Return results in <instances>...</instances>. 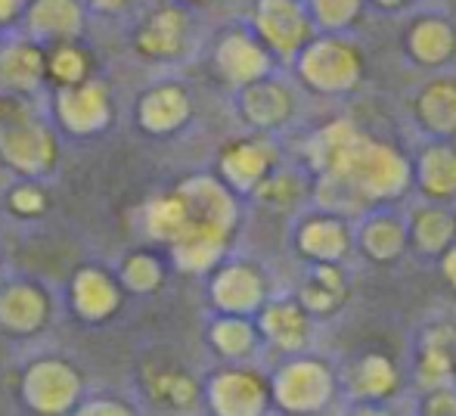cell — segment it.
I'll return each mask as SVG.
<instances>
[{"instance_id":"cell-1","label":"cell","mask_w":456,"mask_h":416,"mask_svg":"<svg viewBox=\"0 0 456 416\" xmlns=\"http://www.w3.org/2000/svg\"><path fill=\"white\" fill-rule=\"evenodd\" d=\"M0 159L25 175H41L56 162L53 127L41 118L35 100L0 94Z\"/></svg>"},{"instance_id":"cell-2","label":"cell","mask_w":456,"mask_h":416,"mask_svg":"<svg viewBox=\"0 0 456 416\" xmlns=\"http://www.w3.org/2000/svg\"><path fill=\"white\" fill-rule=\"evenodd\" d=\"M131 50L146 62H177L186 56L192 41L190 12L181 4H156L134 12Z\"/></svg>"},{"instance_id":"cell-3","label":"cell","mask_w":456,"mask_h":416,"mask_svg":"<svg viewBox=\"0 0 456 416\" xmlns=\"http://www.w3.org/2000/svg\"><path fill=\"white\" fill-rule=\"evenodd\" d=\"M50 106H53V118L69 134H94L102 131L112 118V87L106 78L91 75L78 85L50 87Z\"/></svg>"},{"instance_id":"cell-4","label":"cell","mask_w":456,"mask_h":416,"mask_svg":"<svg viewBox=\"0 0 456 416\" xmlns=\"http://www.w3.org/2000/svg\"><path fill=\"white\" fill-rule=\"evenodd\" d=\"M47 87V47L25 31L0 37V94L35 100Z\"/></svg>"},{"instance_id":"cell-5","label":"cell","mask_w":456,"mask_h":416,"mask_svg":"<svg viewBox=\"0 0 456 416\" xmlns=\"http://www.w3.org/2000/svg\"><path fill=\"white\" fill-rule=\"evenodd\" d=\"M19 31L41 44L85 37L87 6L85 0H25Z\"/></svg>"},{"instance_id":"cell-6","label":"cell","mask_w":456,"mask_h":416,"mask_svg":"<svg viewBox=\"0 0 456 416\" xmlns=\"http://www.w3.org/2000/svg\"><path fill=\"white\" fill-rule=\"evenodd\" d=\"M137 125L150 134H168L190 118V94L177 81H159L146 87L134 106Z\"/></svg>"},{"instance_id":"cell-7","label":"cell","mask_w":456,"mask_h":416,"mask_svg":"<svg viewBox=\"0 0 456 416\" xmlns=\"http://www.w3.org/2000/svg\"><path fill=\"white\" fill-rule=\"evenodd\" d=\"M47 47V87H69L96 75V62L85 37L44 44Z\"/></svg>"},{"instance_id":"cell-8","label":"cell","mask_w":456,"mask_h":416,"mask_svg":"<svg viewBox=\"0 0 456 416\" xmlns=\"http://www.w3.org/2000/svg\"><path fill=\"white\" fill-rule=\"evenodd\" d=\"M255 22L261 37L276 50L298 47V41L305 37V19L292 0H261L255 10Z\"/></svg>"},{"instance_id":"cell-9","label":"cell","mask_w":456,"mask_h":416,"mask_svg":"<svg viewBox=\"0 0 456 416\" xmlns=\"http://www.w3.org/2000/svg\"><path fill=\"white\" fill-rule=\"evenodd\" d=\"M217 69L224 72V78L240 81V85H252L265 75L267 69V53L246 35H227L217 44L215 53Z\"/></svg>"},{"instance_id":"cell-10","label":"cell","mask_w":456,"mask_h":416,"mask_svg":"<svg viewBox=\"0 0 456 416\" xmlns=\"http://www.w3.org/2000/svg\"><path fill=\"white\" fill-rule=\"evenodd\" d=\"M47 314V298L37 286H10L0 296V323L12 330H35L44 323Z\"/></svg>"},{"instance_id":"cell-11","label":"cell","mask_w":456,"mask_h":416,"mask_svg":"<svg viewBox=\"0 0 456 416\" xmlns=\"http://www.w3.org/2000/svg\"><path fill=\"white\" fill-rule=\"evenodd\" d=\"M75 308L91 320L109 317L118 308V290L102 271H81L75 277Z\"/></svg>"},{"instance_id":"cell-12","label":"cell","mask_w":456,"mask_h":416,"mask_svg":"<svg viewBox=\"0 0 456 416\" xmlns=\"http://www.w3.org/2000/svg\"><path fill=\"white\" fill-rule=\"evenodd\" d=\"M286 109H289V100L276 85L252 81V85H246V91H242V112L252 121H258V125H273V121H280L282 115H286Z\"/></svg>"},{"instance_id":"cell-13","label":"cell","mask_w":456,"mask_h":416,"mask_svg":"<svg viewBox=\"0 0 456 416\" xmlns=\"http://www.w3.org/2000/svg\"><path fill=\"white\" fill-rule=\"evenodd\" d=\"M146 227H150V233L156 240L175 242L186 227V208L181 193L162 196V200L152 202L150 211H146Z\"/></svg>"},{"instance_id":"cell-14","label":"cell","mask_w":456,"mask_h":416,"mask_svg":"<svg viewBox=\"0 0 456 416\" xmlns=\"http://www.w3.org/2000/svg\"><path fill=\"white\" fill-rule=\"evenodd\" d=\"M267 162H271V152L258 143H236L224 152V171L236 184H255L267 171Z\"/></svg>"},{"instance_id":"cell-15","label":"cell","mask_w":456,"mask_h":416,"mask_svg":"<svg viewBox=\"0 0 456 416\" xmlns=\"http://www.w3.org/2000/svg\"><path fill=\"white\" fill-rule=\"evenodd\" d=\"M217 292V302L224 305V308H248V305L258 298V283H255V277L248 271H242V267H233V271H227L221 280H217L215 286Z\"/></svg>"},{"instance_id":"cell-16","label":"cell","mask_w":456,"mask_h":416,"mask_svg":"<svg viewBox=\"0 0 456 416\" xmlns=\"http://www.w3.org/2000/svg\"><path fill=\"white\" fill-rule=\"evenodd\" d=\"M351 69H354L351 56L338 47H317L307 56V75L314 81H320V85L326 81V75H332L330 85H338V81H345V72H351Z\"/></svg>"},{"instance_id":"cell-17","label":"cell","mask_w":456,"mask_h":416,"mask_svg":"<svg viewBox=\"0 0 456 416\" xmlns=\"http://www.w3.org/2000/svg\"><path fill=\"white\" fill-rule=\"evenodd\" d=\"M265 326L280 345H298V339L305 336V317L289 305H276L267 311Z\"/></svg>"},{"instance_id":"cell-18","label":"cell","mask_w":456,"mask_h":416,"mask_svg":"<svg viewBox=\"0 0 456 416\" xmlns=\"http://www.w3.org/2000/svg\"><path fill=\"white\" fill-rule=\"evenodd\" d=\"M162 280V267L152 255H134L125 261V283L137 292H146Z\"/></svg>"},{"instance_id":"cell-19","label":"cell","mask_w":456,"mask_h":416,"mask_svg":"<svg viewBox=\"0 0 456 416\" xmlns=\"http://www.w3.org/2000/svg\"><path fill=\"white\" fill-rule=\"evenodd\" d=\"M426 115L432 121H438L441 127H453L456 125V87L451 85L432 87L426 97Z\"/></svg>"},{"instance_id":"cell-20","label":"cell","mask_w":456,"mask_h":416,"mask_svg":"<svg viewBox=\"0 0 456 416\" xmlns=\"http://www.w3.org/2000/svg\"><path fill=\"white\" fill-rule=\"evenodd\" d=\"M388 386H391V363L379 361V357L366 361L361 367V388H366L370 395H382Z\"/></svg>"},{"instance_id":"cell-21","label":"cell","mask_w":456,"mask_h":416,"mask_svg":"<svg viewBox=\"0 0 456 416\" xmlns=\"http://www.w3.org/2000/svg\"><path fill=\"white\" fill-rule=\"evenodd\" d=\"M305 240L311 242V249H317V252H342L345 236L336 224H314V227H307Z\"/></svg>"},{"instance_id":"cell-22","label":"cell","mask_w":456,"mask_h":416,"mask_svg":"<svg viewBox=\"0 0 456 416\" xmlns=\"http://www.w3.org/2000/svg\"><path fill=\"white\" fill-rule=\"evenodd\" d=\"M416 44H419V50L428 60H438V56H444L447 50H451V37H447V31L441 29V25H426V29H419Z\"/></svg>"},{"instance_id":"cell-23","label":"cell","mask_w":456,"mask_h":416,"mask_svg":"<svg viewBox=\"0 0 456 416\" xmlns=\"http://www.w3.org/2000/svg\"><path fill=\"white\" fill-rule=\"evenodd\" d=\"M44 206H47V200H44L41 190L31 187V184L16 187L10 193V208L19 211V215H37V211H44Z\"/></svg>"},{"instance_id":"cell-24","label":"cell","mask_w":456,"mask_h":416,"mask_svg":"<svg viewBox=\"0 0 456 416\" xmlns=\"http://www.w3.org/2000/svg\"><path fill=\"white\" fill-rule=\"evenodd\" d=\"M143 0H85L87 12H96V16L106 19H121V16H134L140 10Z\"/></svg>"},{"instance_id":"cell-25","label":"cell","mask_w":456,"mask_h":416,"mask_svg":"<svg viewBox=\"0 0 456 416\" xmlns=\"http://www.w3.org/2000/svg\"><path fill=\"white\" fill-rule=\"evenodd\" d=\"M217 342L227 351H242L248 345V330L240 320H227V323L217 326Z\"/></svg>"},{"instance_id":"cell-26","label":"cell","mask_w":456,"mask_h":416,"mask_svg":"<svg viewBox=\"0 0 456 416\" xmlns=\"http://www.w3.org/2000/svg\"><path fill=\"white\" fill-rule=\"evenodd\" d=\"M22 10H25V0H0V35L19 29Z\"/></svg>"},{"instance_id":"cell-27","label":"cell","mask_w":456,"mask_h":416,"mask_svg":"<svg viewBox=\"0 0 456 416\" xmlns=\"http://www.w3.org/2000/svg\"><path fill=\"white\" fill-rule=\"evenodd\" d=\"M317 10L326 22H345V16L354 10V0H317Z\"/></svg>"},{"instance_id":"cell-28","label":"cell","mask_w":456,"mask_h":416,"mask_svg":"<svg viewBox=\"0 0 456 416\" xmlns=\"http://www.w3.org/2000/svg\"><path fill=\"white\" fill-rule=\"evenodd\" d=\"M428 416H456V398H451V395H435L428 401Z\"/></svg>"},{"instance_id":"cell-29","label":"cell","mask_w":456,"mask_h":416,"mask_svg":"<svg viewBox=\"0 0 456 416\" xmlns=\"http://www.w3.org/2000/svg\"><path fill=\"white\" fill-rule=\"evenodd\" d=\"M175 4H181V6H196V4H205V0H175Z\"/></svg>"},{"instance_id":"cell-30","label":"cell","mask_w":456,"mask_h":416,"mask_svg":"<svg viewBox=\"0 0 456 416\" xmlns=\"http://www.w3.org/2000/svg\"><path fill=\"white\" fill-rule=\"evenodd\" d=\"M447 267H451V277L456 280V255H453V258H451V265H447Z\"/></svg>"}]
</instances>
